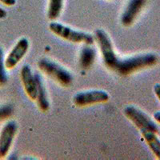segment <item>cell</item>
Listing matches in <instances>:
<instances>
[{
    "label": "cell",
    "mask_w": 160,
    "mask_h": 160,
    "mask_svg": "<svg viewBox=\"0 0 160 160\" xmlns=\"http://www.w3.org/2000/svg\"><path fill=\"white\" fill-rule=\"evenodd\" d=\"M14 112V108L11 104L0 105V121L11 117Z\"/></svg>",
    "instance_id": "cell-15"
},
{
    "label": "cell",
    "mask_w": 160,
    "mask_h": 160,
    "mask_svg": "<svg viewBox=\"0 0 160 160\" xmlns=\"http://www.w3.org/2000/svg\"><path fill=\"white\" fill-rule=\"evenodd\" d=\"M141 132L152 152L155 154L158 159H160V140L156 136L155 133L147 131Z\"/></svg>",
    "instance_id": "cell-12"
},
{
    "label": "cell",
    "mask_w": 160,
    "mask_h": 160,
    "mask_svg": "<svg viewBox=\"0 0 160 160\" xmlns=\"http://www.w3.org/2000/svg\"><path fill=\"white\" fill-rule=\"evenodd\" d=\"M0 2L8 7H12L16 4V0H0Z\"/></svg>",
    "instance_id": "cell-16"
},
{
    "label": "cell",
    "mask_w": 160,
    "mask_h": 160,
    "mask_svg": "<svg viewBox=\"0 0 160 160\" xmlns=\"http://www.w3.org/2000/svg\"><path fill=\"white\" fill-rule=\"evenodd\" d=\"M96 56L95 49L91 47H84L80 52L79 65L82 69H88L94 63Z\"/></svg>",
    "instance_id": "cell-11"
},
{
    "label": "cell",
    "mask_w": 160,
    "mask_h": 160,
    "mask_svg": "<svg viewBox=\"0 0 160 160\" xmlns=\"http://www.w3.org/2000/svg\"><path fill=\"white\" fill-rule=\"evenodd\" d=\"M17 131L18 126L15 121H9L2 128L0 132V158L8 155Z\"/></svg>",
    "instance_id": "cell-6"
},
{
    "label": "cell",
    "mask_w": 160,
    "mask_h": 160,
    "mask_svg": "<svg viewBox=\"0 0 160 160\" xmlns=\"http://www.w3.org/2000/svg\"><path fill=\"white\" fill-rule=\"evenodd\" d=\"M49 29L55 35L71 42H75V43L82 42L87 45H91L94 43V37L90 34L75 31L71 28H68L67 26L58 22H51L49 24Z\"/></svg>",
    "instance_id": "cell-2"
},
{
    "label": "cell",
    "mask_w": 160,
    "mask_h": 160,
    "mask_svg": "<svg viewBox=\"0 0 160 160\" xmlns=\"http://www.w3.org/2000/svg\"><path fill=\"white\" fill-rule=\"evenodd\" d=\"M7 16V11L0 8V18H4Z\"/></svg>",
    "instance_id": "cell-18"
},
{
    "label": "cell",
    "mask_w": 160,
    "mask_h": 160,
    "mask_svg": "<svg viewBox=\"0 0 160 160\" xmlns=\"http://www.w3.org/2000/svg\"><path fill=\"white\" fill-rule=\"evenodd\" d=\"M109 98L110 96L108 92L100 90H92L77 93L73 98V102L77 107L82 108L93 104L108 102Z\"/></svg>",
    "instance_id": "cell-5"
},
{
    "label": "cell",
    "mask_w": 160,
    "mask_h": 160,
    "mask_svg": "<svg viewBox=\"0 0 160 160\" xmlns=\"http://www.w3.org/2000/svg\"><path fill=\"white\" fill-rule=\"evenodd\" d=\"M63 8V0H49L48 16L49 19L55 20L59 17Z\"/></svg>",
    "instance_id": "cell-13"
},
{
    "label": "cell",
    "mask_w": 160,
    "mask_h": 160,
    "mask_svg": "<svg viewBox=\"0 0 160 160\" xmlns=\"http://www.w3.org/2000/svg\"><path fill=\"white\" fill-rule=\"evenodd\" d=\"M28 48H29L28 40L26 38H20L6 58V68L11 70L15 68L18 62L22 60V58L25 56Z\"/></svg>",
    "instance_id": "cell-7"
},
{
    "label": "cell",
    "mask_w": 160,
    "mask_h": 160,
    "mask_svg": "<svg viewBox=\"0 0 160 160\" xmlns=\"http://www.w3.org/2000/svg\"><path fill=\"white\" fill-rule=\"evenodd\" d=\"M154 118L156 120L158 123H160V111H157L156 113H155V115H154Z\"/></svg>",
    "instance_id": "cell-19"
},
{
    "label": "cell",
    "mask_w": 160,
    "mask_h": 160,
    "mask_svg": "<svg viewBox=\"0 0 160 160\" xmlns=\"http://www.w3.org/2000/svg\"><path fill=\"white\" fill-rule=\"evenodd\" d=\"M38 67L42 72L55 79L60 85L69 87L72 82L73 78L71 73L51 60L42 58L38 61Z\"/></svg>",
    "instance_id": "cell-3"
},
{
    "label": "cell",
    "mask_w": 160,
    "mask_h": 160,
    "mask_svg": "<svg viewBox=\"0 0 160 160\" xmlns=\"http://www.w3.org/2000/svg\"><path fill=\"white\" fill-rule=\"evenodd\" d=\"M35 82H36L37 88V103L39 109L43 112L48 111L50 108V103L48 98V95L42 82V77L39 74H35Z\"/></svg>",
    "instance_id": "cell-10"
},
{
    "label": "cell",
    "mask_w": 160,
    "mask_h": 160,
    "mask_svg": "<svg viewBox=\"0 0 160 160\" xmlns=\"http://www.w3.org/2000/svg\"><path fill=\"white\" fill-rule=\"evenodd\" d=\"M95 38L102 53L105 66L119 75L126 76L131 75L139 70L151 68L158 62L157 56L152 53L142 54L128 58H118L109 36L102 29L95 31Z\"/></svg>",
    "instance_id": "cell-1"
},
{
    "label": "cell",
    "mask_w": 160,
    "mask_h": 160,
    "mask_svg": "<svg viewBox=\"0 0 160 160\" xmlns=\"http://www.w3.org/2000/svg\"><path fill=\"white\" fill-rule=\"evenodd\" d=\"M145 3L146 0H130L121 17V22L124 27H129L134 22Z\"/></svg>",
    "instance_id": "cell-9"
},
{
    "label": "cell",
    "mask_w": 160,
    "mask_h": 160,
    "mask_svg": "<svg viewBox=\"0 0 160 160\" xmlns=\"http://www.w3.org/2000/svg\"><path fill=\"white\" fill-rule=\"evenodd\" d=\"M20 76L22 80L24 90L28 96L33 101L37 98V88L35 75H33L31 67L29 65H24L21 69Z\"/></svg>",
    "instance_id": "cell-8"
},
{
    "label": "cell",
    "mask_w": 160,
    "mask_h": 160,
    "mask_svg": "<svg viewBox=\"0 0 160 160\" xmlns=\"http://www.w3.org/2000/svg\"><path fill=\"white\" fill-rule=\"evenodd\" d=\"M5 59L3 51L0 48V86H4L8 81V76L6 71Z\"/></svg>",
    "instance_id": "cell-14"
},
{
    "label": "cell",
    "mask_w": 160,
    "mask_h": 160,
    "mask_svg": "<svg viewBox=\"0 0 160 160\" xmlns=\"http://www.w3.org/2000/svg\"><path fill=\"white\" fill-rule=\"evenodd\" d=\"M124 115L131 121L141 131H151L156 134L158 128L151 118L143 111H140L134 106H128L124 109Z\"/></svg>",
    "instance_id": "cell-4"
},
{
    "label": "cell",
    "mask_w": 160,
    "mask_h": 160,
    "mask_svg": "<svg viewBox=\"0 0 160 160\" xmlns=\"http://www.w3.org/2000/svg\"><path fill=\"white\" fill-rule=\"evenodd\" d=\"M154 91H155L157 98H158L160 101V83L155 84V87H154Z\"/></svg>",
    "instance_id": "cell-17"
}]
</instances>
